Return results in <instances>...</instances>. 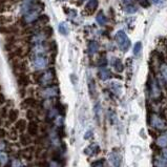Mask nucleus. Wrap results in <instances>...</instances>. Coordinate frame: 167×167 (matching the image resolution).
<instances>
[{"label": "nucleus", "instance_id": "obj_1", "mask_svg": "<svg viewBox=\"0 0 167 167\" xmlns=\"http://www.w3.org/2000/svg\"><path fill=\"white\" fill-rule=\"evenodd\" d=\"M55 78H56V73H55L54 68L52 67L44 73L40 74L37 78V81L42 87H48V86H53Z\"/></svg>", "mask_w": 167, "mask_h": 167}, {"label": "nucleus", "instance_id": "obj_2", "mask_svg": "<svg viewBox=\"0 0 167 167\" xmlns=\"http://www.w3.org/2000/svg\"><path fill=\"white\" fill-rule=\"evenodd\" d=\"M116 42L118 47L121 51L126 52L130 47V40H129L128 36L126 35L124 31H119L116 34Z\"/></svg>", "mask_w": 167, "mask_h": 167}, {"label": "nucleus", "instance_id": "obj_3", "mask_svg": "<svg viewBox=\"0 0 167 167\" xmlns=\"http://www.w3.org/2000/svg\"><path fill=\"white\" fill-rule=\"evenodd\" d=\"M48 59L44 55H36L33 57V66L37 71H42L47 67Z\"/></svg>", "mask_w": 167, "mask_h": 167}, {"label": "nucleus", "instance_id": "obj_4", "mask_svg": "<svg viewBox=\"0 0 167 167\" xmlns=\"http://www.w3.org/2000/svg\"><path fill=\"white\" fill-rule=\"evenodd\" d=\"M149 124L155 129H160V130H164L166 128V122L164 121L162 117H160L157 114H152L150 117V121H149Z\"/></svg>", "mask_w": 167, "mask_h": 167}, {"label": "nucleus", "instance_id": "obj_5", "mask_svg": "<svg viewBox=\"0 0 167 167\" xmlns=\"http://www.w3.org/2000/svg\"><path fill=\"white\" fill-rule=\"evenodd\" d=\"M148 87H149V93H150L151 99L155 100H155H159L161 97V88L160 85L158 84V82L155 79L149 80Z\"/></svg>", "mask_w": 167, "mask_h": 167}, {"label": "nucleus", "instance_id": "obj_6", "mask_svg": "<svg viewBox=\"0 0 167 167\" xmlns=\"http://www.w3.org/2000/svg\"><path fill=\"white\" fill-rule=\"evenodd\" d=\"M58 93H59L58 87L53 85V86H48V87H43V90L40 91V95L43 98H45V99H50V98L56 97Z\"/></svg>", "mask_w": 167, "mask_h": 167}, {"label": "nucleus", "instance_id": "obj_7", "mask_svg": "<svg viewBox=\"0 0 167 167\" xmlns=\"http://www.w3.org/2000/svg\"><path fill=\"white\" fill-rule=\"evenodd\" d=\"M36 5H34V7L32 8L30 12H27L24 16V21L27 23H33L35 20H37L39 18V10H37Z\"/></svg>", "mask_w": 167, "mask_h": 167}, {"label": "nucleus", "instance_id": "obj_8", "mask_svg": "<svg viewBox=\"0 0 167 167\" xmlns=\"http://www.w3.org/2000/svg\"><path fill=\"white\" fill-rule=\"evenodd\" d=\"M109 160L114 167H122V157L120 152L117 150H113V152L109 155Z\"/></svg>", "mask_w": 167, "mask_h": 167}, {"label": "nucleus", "instance_id": "obj_9", "mask_svg": "<svg viewBox=\"0 0 167 167\" xmlns=\"http://www.w3.org/2000/svg\"><path fill=\"white\" fill-rule=\"evenodd\" d=\"M27 130H28V135L31 137H36L39 132V124L36 122V121H31L30 123L27 124Z\"/></svg>", "mask_w": 167, "mask_h": 167}, {"label": "nucleus", "instance_id": "obj_10", "mask_svg": "<svg viewBox=\"0 0 167 167\" xmlns=\"http://www.w3.org/2000/svg\"><path fill=\"white\" fill-rule=\"evenodd\" d=\"M38 106V101L34 98H27L23 102L21 103V107H23L25 109H33L36 108Z\"/></svg>", "mask_w": 167, "mask_h": 167}, {"label": "nucleus", "instance_id": "obj_11", "mask_svg": "<svg viewBox=\"0 0 167 167\" xmlns=\"http://www.w3.org/2000/svg\"><path fill=\"white\" fill-rule=\"evenodd\" d=\"M17 82H18V85L21 86V87H27V85H30L31 80H30V77L23 73V74L18 75V77H17Z\"/></svg>", "mask_w": 167, "mask_h": 167}, {"label": "nucleus", "instance_id": "obj_12", "mask_svg": "<svg viewBox=\"0 0 167 167\" xmlns=\"http://www.w3.org/2000/svg\"><path fill=\"white\" fill-rule=\"evenodd\" d=\"M84 152L88 155H97L100 152V147H99L98 144L93 143V144H91L88 147H86L84 149Z\"/></svg>", "mask_w": 167, "mask_h": 167}, {"label": "nucleus", "instance_id": "obj_13", "mask_svg": "<svg viewBox=\"0 0 167 167\" xmlns=\"http://www.w3.org/2000/svg\"><path fill=\"white\" fill-rule=\"evenodd\" d=\"M33 155H34V148L33 147H25L24 149H22L21 150V157L23 158V159L27 160V161H31L33 159Z\"/></svg>", "mask_w": 167, "mask_h": 167}, {"label": "nucleus", "instance_id": "obj_14", "mask_svg": "<svg viewBox=\"0 0 167 167\" xmlns=\"http://www.w3.org/2000/svg\"><path fill=\"white\" fill-rule=\"evenodd\" d=\"M98 76H99V78L101 80H108L109 78L113 77V74H111V71L108 70V68L106 67H103L101 68V70L99 71V73H98Z\"/></svg>", "mask_w": 167, "mask_h": 167}, {"label": "nucleus", "instance_id": "obj_15", "mask_svg": "<svg viewBox=\"0 0 167 167\" xmlns=\"http://www.w3.org/2000/svg\"><path fill=\"white\" fill-rule=\"evenodd\" d=\"M27 120L25 119H19L15 122L16 130L20 131L21 134L25 130V129H27Z\"/></svg>", "mask_w": 167, "mask_h": 167}, {"label": "nucleus", "instance_id": "obj_16", "mask_svg": "<svg viewBox=\"0 0 167 167\" xmlns=\"http://www.w3.org/2000/svg\"><path fill=\"white\" fill-rule=\"evenodd\" d=\"M157 145L160 147H166L167 146V131H164L158 137L157 139Z\"/></svg>", "mask_w": 167, "mask_h": 167}, {"label": "nucleus", "instance_id": "obj_17", "mask_svg": "<svg viewBox=\"0 0 167 167\" xmlns=\"http://www.w3.org/2000/svg\"><path fill=\"white\" fill-rule=\"evenodd\" d=\"M19 140H20V144H21L22 146H25V147L30 146L31 143H32V137L30 136V135L21 134L19 137Z\"/></svg>", "mask_w": 167, "mask_h": 167}, {"label": "nucleus", "instance_id": "obj_18", "mask_svg": "<svg viewBox=\"0 0 167 167\" xmlns=\"http://www.w3.org/2000/svg\"><path fill=\"white\" fill-rule=\"evenodd\" d=\"M18 117H19V111H17V109H11V111H8V114H7V118L8 120H10V122H16L17 120H18Z\"/></svg>", "mask_w": 167, "mask_h": 167}, {"label": "nucleus", "instance_id": "obj_19", "mask_svg": "<svg viewBox=\"0 0 167 167\" xmlns=\"http://www.w3.org/2000/svg\"><path fill=\"white\" fill-rule=\"evenodd\" d=\"M98 50H99V44H98L97 41H91L90 43H88V53H90L91 55H94L96 54Z\"/></svg>", "mask_w": 167, "mask_h": 167}, {"label": "nucleus", "instance_id": "obj_20", "mask_svg": "<svg viewBox=\"0 0 167 167\" xmlns=\"http://www.w3.org/2000/svg\"><path fill=\"white\" fill-rule=\"evenodd\" d=\"M155 164L157 167H167V160L165 158H163L162 155L161 157H157L155 159Z\"/></svg>", "mask_w": 167, "mask_h": 167}, {"label": "nucleus", "instance_id": "obj_21", "mask_svg": "<svg viewBox=\"0 0 167 167\" xmlns=\"http://www.w3.org/2000/svg\"><path fill=\"white\" fill-rule=\"evenodd\" d=\"M113 65H114L115 70H116L118 73H121V71H123V70H124V65H123V63L121 62V60L118 58L114 59Z\"/></svg>", "mask_w": 167, "mask_h": 167}, {"label": "nucleus", "instance_id": "obj_22", "mask_svg": "<svg viewBox=\"0 0 167 167\" xmlns=\"http://www.w3.org/2000/svg\"><path fill=\"white\" fill-rule=\"evenodd\" d=\"M88 91L93 98L96 96V85H95V81L91 78H90V80H88Z\"/></svg>", "mask_w": 167, "mask_h": 167}, {"label": "nucleus", "instance_id": "obj_23", "mask_svg": "<svg viewBox=\"0 0 167 167\" xmlns=\"http://www.w3.org/2000/svg\"><path fill=\"white\" fill-rule=\"evenodd\" d=\"M97 7H98V0H90V1L87 2V5H86V8H87L91 13L95 12Z\"/></svg>", "mask_w": 167, "mask_h": 167}, {"label": "nucleus", "instance_id": "obj_24", "mask_svg": "<svg viewBox=\"0 0 167 167\" xmlns=\"http://www.w3.org/2000/svg\"><path fill=\"white\" fill-rule=\"evenodd\" d=\"M96 21L98 22V24L105 25L106 24V21H107V19H106V17L104 16V14H103L102 12H100L97 15V17H96Z\"/></svg>", "mask_w": 167, "mask_h": 167}, {"label": "nucleus", "instance_id": "obj_25", "mask_svg": "<svg viewBox=\"0 0 167 167\" xmlns=\"http://www.w3.org/2000/svg\"><path fill=\"white\" fill-rule=\"evenodd\" d=\"M58 30H59V32H60V34H62V35H65V36L68 35V32H70L67 24H66L65 22H61V23L59 24Z\"/></svg>", "mask_w": 167, "mask_h": 167}, {"label": "nucleus", "instance_id": "obj_26", "mask_svg": "<svg viewBox=\"0 0 167 167\" xmlns=\"http://www.w3.org/2000/svg\"><path fill=\"white\" fill-rule=\"evenodd\" d=\"M160 71H161V77H162V79L164 80V82L167 84V65L163 63V64L160 66Z\"/></svg>", "mask_w": 167, "mask_h": 167}, {"label": "nucleus", "instance_id": "obj_27", "mask_svg": "<svg viewBox=\"0 0 167 167\" xmlns=\"http://www.w3.org/2000/svg\"><path fill=\"white\" fill-rule=\"evenodd\" d=\"M55 109L57 111V113H59L60 115H64L65 114V108H64V106H63V104H61L60 102H57L56 104H55Z\"/></svg>", "mask_w": 167, "mask_h": 167}, {"label": "nucleus", "instance_id": "obj_28", "mask_svg": "<svg viewBox=\"0 0 167 167\" xmlns=\"http://www.w3.org/2000/svg\"><path fill=\"white\" fill-rule=\"evenodd\" d=\"M111 88L116 95H120L121 94V86H120V84H117V83H111Z\"/></svg>", "mask_w": 167, "mask_h": 167}, {"label": "nucleus", "instance_id": "obj_29", "mask_svg": "<svg viewBox=\"0 0 167 167\" xmlns=\"http://www.w3.org/2000/svg\"><path fill=\"white\" fill-rule=\"evenodd\" d=\"M53 160L55 161V162L57 163H60L62 161V157H61V152L59 151H54L53 154Z\"/></svg>", "mask_w": 167, "mask_h": 167}, {"label": "nucleus", "instance_id": "obj_30", "mask_svg": "<svg viewBox=\"0 0 167 167\" xmlns=\"http://www.w3.org/2000/svg\"><path fill=\"white\" fill-rule=\"evenodd\" d=\"M106 65H107V59H106L105 57H101V58L98 60V66H99V67L103 68V67H105Z\"/></svg>", "mask_w": 167, "mask_h": 167}, {"label": "nucleus", "instance_id": "obj_31", "mask_svg": "<svg viewBox=\"0 0 167 167\" xmlns=\"http://www.w3.org/2000/svg\"><path fill=\"white\" fill-rule=\"evenodd\" d=\"M141 50H142V43H141V42H137L136 44H135V47H134V54L137 56V55L140 54Z\"/></svg>", "mask_w": 167, "mask_h": 167}, {"label": "nucleus", "instance_id": "obj_32", "mask_svg": "<svg viewBox=\"0 0 167 167\" xmlns=\"http://www.w3.org/2000/svg\"><path fill=\"white\" fill-rule=\"evenodd\" d=\"M137 11H138V7H135V5H127V7H125V12L128 14H134V13H136Z\"/></svg>", "mask_w": 167, "mask_h": 167}, {"label": "nucleus", "instance_id": "obj_33", "mask_svg": "<svg viewBox=\"0 0 167 167\" xmlns=\"http://www.w3.org/2000/svg\"><path fill=\"white\" fill-rule=\"evenodd\" d=\"M27 118L30 119L31 121H33L36 118V114L33 109H27Z\"/></svg>", "mask_w": 167, "mask_h": 167}, {"label": "nucleus", "instance_id": "obj_34", "mask_svg": "<svg viewBox=\"0 0 167 167\" xmlns=\"http://www.w3.org/2000/svg\"><path fill=\"white\" fill-rule=\"evenodd\" d=\"M91 167H104V160H97L91 163Z\"/></svg>", "mask_w": 167, "mask_h": 167}, {"label": "nucleus", "instance_id": "obj_35", "mask_svg": "<svg viewBox=\"0 0 167 167\" xmlns=\"http://www.w3.org/2000/svg\"><path fill=\"white\" fill-rule=\"evenodd\" d=\"M7 155L3 151H0V163H7Z\"/></svg>", "mask_w": 167, "mask_h": 167}, {"label": "nucleus", "instance_id": "obj_36", "mask_svg": "<svg viewBox=\"0 0 167 167\" xmlns=\"http://www.w3.org/2000/svg\"><path fill=\"white\" fill-rule=\"evenodd\" d=\"M64 129H63L62 126H59L58 128H57V136H59L60 138H63L64 137Z\"/></svg>", "mask_w": 167, "mask_h": 167}, {"label": "nucleus", "instance_id": "obj_37", "mask_svg": "<svg viewBox=\"0 0 167 167\" xmlns=\"http://www.w3.org/2000/svg\"><path fill=\"white\" fill-rule=\"evenodd\" d=\"M48 48H50L51 51L53 52H57V43L55 41H52L48 43Z\"/></svg>", "mask_w": 167, "mask_h": 167}, {"label": "nucleus", "instance_id": "obj_38", "mask_svg": "<svg viewBox=\"0 0 167 167\" xmlns=\"http://www.w3.org/2000/svg\"><path fill=\"white\" fill-rule=\"evenodd\" d=\"M37 166L38 167H50V164L44 160H40L39 162L37 163Z\"/></svg>", "mask_w": 167, "mask_h": 167}, {"label": "nucleus", "instance_id": "obj_39", "mask_svg": "<svg viewBox=\"0 0 167 167\" xmlns=\"http://www.w3.org/2000/svg\"><path fill=\"white\" fill-rule=\"evenodd\" d=\"M7 114H8V111H7V107H3V108L0 109V116H1V118L7 117Z\"/></svg>", "mask_w": 167, "mask_h": 167}, {"label": "nucleus", "instance_id": "obj_40", "mask_svg": "<svg viewBox=\"0 0 167 167\" xmlns=\"http://www.w3.org/2000/svg\"><path fill=\"white\" fill-rule=\"evenodd\" d=\"M10 138H11V140H13V141H16L17 139H18V136H17V132H16V130H12V131H11V134H10Z\"/></svg>", "mask_w": 167, "mask_h": 167}, {"label": "nucleus", "instance_id": "obj_41", "mask_svg": "<svg viewBox=\"0 0 167 167\" xmlns=\"http://www.w3.org/2000/svg\"><path fill=\"white\" fill-rule=\"evenodd\" d=\"M139 1V3L142 5L143 7H147L149 5V1L148 0H138Z\"/></svg>", "mask_w": 167, "mask_h": 167}, {"label": "nucleus", "instance_id": "obj_42", "mask_svg": "<svg viewBox=\"0 0 167 167\" xmlns=\"http://www.w3.org/2000/svg\"><path fill=\"white\" fill-rule=\"evenodd\" d=\"M100 111H101V108H100V105L99 104H96V117H97V120L100 119Z\"/></svg>", "mask_w": 167, "mask_h": 167}, {"label": "nucleus", "instance_id": "obj_43", "mask_svg": "<svg viewBox=\"0 0 167 167\" xmlns=\"http://www.w3.org/2000/svg\"><path fill=\"white\" fill-rule=\"evenodd\" d=\"M12 166L13 167H21V163H20L19 160H13Z\"/></svg>", "mask_w": 167, "mask_h": 167}, {"label": "nucleus", "instance_id": "obj_44", "mask_svg": "<svg viewBox=\"0 0 167 167\" xmlns=\"http://www.w3.org/2000/svg\"><path fill=\"white\" fill-rule=\"evenodd\" d=\"M7 131H5V129L3 128H0V139H2V138H4L5 136H7Z\"/></svg>", "mask_w": 167, "mask_h": 167}, {"label": "nucleus", "instance_id": "obj_45", "mask_svg": "<svg viewBox=\"0 0 167 167\" xmlns=\"http://www.w3.org/2000/svg\"><path fill=\"white\" fill-rule=\"evenodd\" d=\"M132 1H134V0H122L123 3L126 4V5H130L132 3Z\"/></svg>", "mask_w": 167, "mask_h": 167}, {"label": "nucleus", "instance_id": "obj_46", "mask_svg": "<svg viewBox=\"0 0 167 167\" xmlns=\"http://www.w3.org/2000/svg\"><path fill=\"white\" fill-rule=\"evenodd\" d=\"M162 157L165 158V159L167 160V149H164L163 152H162Z\"/></svg>", "mask_w": 167, "mask_h": 167}, {"label": "nucleus", "instance_id": "obj_47", "mask_svg": "<svg viewBox=\"0 0 167 167\" xmlns=\"http://www.w3.org/2000/svg\"><path fill=\"white\" fill-rule=\"evenodd\" d=\"M2 124V121H1V119H0V125H1Z\"/></svg>", "mask_w": 167, "mask_h": 167}]
</instances>
